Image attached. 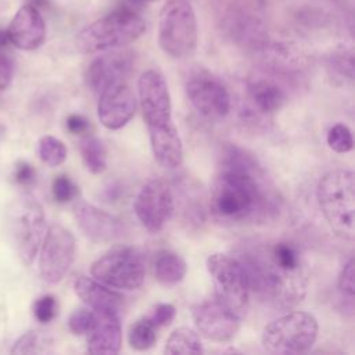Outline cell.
Instances as JSON below:
<instances>
[{
    "label": "cell",
    "instance_id": "cell-1",
    "mask_svg": "<svg viewBox=\"0 0 355 355\" xmlns=\"http://www.w3.org/2000/svg\"><path fill=\"white\" fill-rule=\"evenodd\" d=\"M270 207V193L255 159L227 146L211 187L212 216L223 223H240L266 214Z\"/></svg>",
    "mask_w": 355,
    "mask_h": 355
},
{
    "label": "cell",
    "instance_id": "cell-2",
    "mask_svg": "<svg viewBox=\"0 0 355 355\" xmlns=\"http://www.w3.org/2000/svg\"><path fill=\"white\" fill-rule=\"evenodd\" d=\"M237 258L245 268L251 294L266 305L288 309L305 297L308 272L294 244L277 241L255 245Z\"/></svg>",
    "mask_w": 355,
    "mask_h": 355
},
{
    "label": "cell",
    "instance_id": "cell-3",
    "mask_svg": "<svg viewBox=\"0 0 355 355\" xmlns=\"http://www.w3.org/2000/svg\"><path fill=\"white\" fill-rule=\"evenodd\" d=\"M146 32L144 19L129 8H116L85 26L75 39L80 53L93 54L125 47Z\"/></svg>",
    "mask_w": 355,
    "mask_h": 355
},
{
    "label": "cell",
    "instance_id": "cell-4",
    "mask_svg": "<svg viewBox=\"0 0 355 355\" xmlns=\"http://www.w3.org/2000/svg\"><path fill=\"white\" fill-rule=\"evenodd\" d=\"M319 208L331 230L344 240L355 236V183L348 169L327 172L318 184Z\"/></svg>",
    "mask_w": 355,
    "mask_h": 355
},
{
    "label": "cell",
    "instance_id": "cell-5",
    "mask_svg": "<svg viewBox=\"0 0 355 355\" xmlns=\"http://www.w3.org/2000/svg\"><path fill=\"white\" fill-rule=\"evenodd\" d=\"M198 42V25L193 6L187 0H168L158 18V44L161 50L183 60L194 54Z\"/></svg>",
    "mask_w": 355,
    "mask_h": 355
},
{
    "label": "cell",
    "instance_id": "cell-6",
    "mask_svg": "<svg viewBox=\"0 0 355 355\" xmlns=\"http://www.w3.org/2000/svg\"><path fill=\"white\" fill-rule=\"evenodd\" d=\"M8 232L25 265H31L46 233V216L40 202L29 193L18 196L7 211Z\"/></svg>",
    "mask_w": 355,
    "mask_h": 355
},
{
    "label": "cell",
    "instance_id": "cell-7",
    "mask_svg": "<svg viewBox=\"0 0 355 355\" xmlns=\"http://www.w3.org/2000/svg\"><path fill=\"white\" fill-rule=\"evenodd\" d=\"M319 333L316 318L304 311L286 313L265 326L261 343L265 351L276 355L304 354L315 344Z\"/></svg>",
    "mask_w": 355,
    "mask_h": 355
},
{
    "label": "cell",
    "instance_id": "cell-8",
    "mask_svg": "<svg viewBox=\"0 0 355 355\" xmlns=\"http://www.w3.org/2000/svg\"><path fill=\"white\" fill-rule=\"evenodd\" d=\"M90 273L111 288L136 290L144 282L146 268L141 255L135 248L115 245L92 263Z\"/></svg>",
    "mask_w": 355,
    "mask_h": 355
},
{
    "label": "cell",
    "instance_id": "cell-9",
    "mask_svg": "<svg viewBox=\"0 0 355 355\" xmlns=\"http://www.w3.org/2000/svg\"><path fill=\"white\" fill-rule=\"evenodd\" d=\"M207 269L215 286V295L243 316L250 301L251 290L241 261L237 257L215 252L208 257Z\"/></svg>",
    "mask_w": 355,
    "mask_h": 355
},
{
    "label": "cell",
    "instance_id": "cell-10",
    "mask_svg": "<svg viewBox=\"0 0 355 355\" xmlns=\"http://www.w3.org/2000/svg\"><path fill=\"white\" fill-rule=\"evenodd\" d=\"M39 270L42 279L49 284H57L68 273L75 259V237L64 226L51 225L39 248Z\"/></svg>",
    "mask_w": 355,
    "mask_h": 355
},
{
    "label": "cell",
    "instance_id": "cell-11",
    "mask_svg": "<svg viewBox=\"0 0 355 355\" xmlns=\"http://www.w3.org/2000/svg\"><path fill=\"white\" fill-rule=\"evenodd\" d=\"M186 94L193 107L208 119H222L230 111V94L222 80L207 69H194L189 73Z\"/></svg>",
    "mask_w": 355,
    "mask_h": 355
},
{
    "label": "cell",
    "instance_id": "cell-12",
    "mask_svg": "<svg viewBox=\"0 0 355 355\" xmlns=\"http://www.w3.org/2000/svg\"><path fill=\"white\" fill-rule=\"evenodd\" d=\"M191 316L197 331L211 341H230L240 329L241 316L216 295L194 305Z\"/></svg>",
    "mask_w": 355,
    "mask_h": 355
},
{
    "label": "cell",
    "instance_id": "cell-13",
    "mask_svg": "<svg viewBox=\"0 0 355 355\" xmlns=\"http://www.w3.org/2000/svg\"><path fill=\"white\" fill-rule=\"evenodd\" d=\"M133 208L139 222L148 232L157 233L172 218L175 209L172 191L161 179H150L139 190Z\"/></svg>",
    "mask_w": 355,
    "mask_h": 355
},
{
    "label": "cell",
    "instance_id": "cell-14",
    "mask_svg": "<svg viewBox=\"0 0 355 355\" xmlns=\"http://www.w3.org/2000/svg\"><path fill=\"white\" fill-rule=\"evenodd\" d=\"M137 90L147 129L173 122L171 96L161 72L157 69L144 71L139 78Z\"/></svg>",
    "mask_w": 355,
    "mask_h": 355
},
{
    "label": "cell",
    "instance_id": "cell-15",
    "mask_svg": "<svg viewBox=\"0 0 355 355\" xmlns=\"http://www.w3.org/2000/svg\"><path fill=\"white\" fill-rule=\"evenodd\" d=\"M135 111L136 98L126 80L110 85L100 93L97 115L107 129L123 128L132 119Z\"/></svg>",
    "mask_w": 355,
    "mask_h": 355
},
{
    "label": "cell",
    "instance_id": "cell-16",
    "mask_svg": "<svg viewBox=\"0 0 355 355\" xmlns=\"http://www.w3.org/2000/svg\"><path fill=\"white\" fill-rule=\"evenodd\" d=\"M133 67V57L129 51H111L90 62L85 72L87 87L100 94L105 87L126 80Z\"/></svg>",
    "mask_w": 355,
    "mask_h": 355
},
{
    "label": "cell",
    "instance_id": "cell-17",
    "mask_svg": "<svg viewBox=\"0 0 355 355\" xmlns=\"http://www.w3.org/2000/svg\"><path fill=\"white\" fill-rule=\"evenodd\" d=\"M73 216L82 233L94 243H111L123 233L118 218L86 201H78L73 205Z\"/></svg>",
    "mask_w": 355,
    "mask_h": 355
},
{
    "label": "cell",
    "instance_id": "cell-18",
    "mask_svg": "<svg viewBox=\"0 0 355 355\" xmlns=\"http://www.w3.org/2000/svg\"><path fill=\"white\" fill-rule=\"evenodd\" d=\"M11 44L21 50H36L46 39V24L33 4L22 6L12 17L7 28Z\"/></svg>",
    "mask_w": 355,
    "mask_h": 355
},
{
    "label": "cell",
    "instance_id": "cell-19",
    "mask_svg": "<svg viewBox=\"0 0 355 355\" xmlns=\"http://www.w3.org/2000/svg\"><path fill=\"white\" fill-rule=\"evenodd\" d=\"M96 320L87 333V351L96 355L118 354L122 345V326L118 312L94 311Z\"/></svg>",
    "mask_w": 355,
    "mask_h": 355
},
{
    "label": "cell",
    "instance_id": "cell-20",
    "mask_svg": "<svg viewBox=\"0 0 355 355\" xmlns=\"http://www.w3.org/2000/svg\"><path fill=\"white\" fill-rule=\"evenodd\" d=\"M150 146L155 161L168 169L178 168L183 161V146L173 122L148 129Z\"/></svg>",
    "mask_w": 355,
    "mask_h": 355
},
{
    "label": "cell",
    "instance_id": "cell-21",
    "mask_svg": "<svg viewBox=\"0 0 355 355\" xmlns=\"http://www.w3.org/2000/svg\"><path fill=\"white\" fill-rule=\"evenodd\" d=\"M76 295L93 311L118 312L122 308L123 297L111 287L87 276H79L73 284Z\"/></svg>",
    "mask_w": 355,
    "mask_h": 355
},
{
    "label": "cell",
    "instance_id": "cell-22",
    "mask_svg": "<svg viewBox=\"0 0 355 355\" xmlns=\"http://www.w3.org/2000/svg\"><path fill=\"white\" fill-rule=\"evenodd\" d=\"M229 33L251 46H263L265 32L261 22L245 10H230L225 18Z\"/></svg>",
    "mask_w": 355,
    "mask_h": 355
},
{
    "label": "cell",
    "instance_id": "cell-23",
    "mask_svg": "<svg viewBox=\"0 0 355 355\" xmlns=\"http://www.w3.org/2000/svg\"><path fill=\"white\" fill-rule=\"evenodd\" d=\"M248 97L261 114H272L282 108L286 94L280 86L269 79H255L248 85Z\"/></svg>",
    "mask_w": 355,
    "mask_h": 355
},
{
    "label": "cell",
    "instance_id": "cell-24",
    "mask_svg": "<svg viewBox=\"0 0 355 355\" xmlns=\"http://www.w3.org/2000/svg\"><path fill=\"white\" fill-rule=\"evenodd\" d=\"M187 266L180 255L171 250H159L153 258V273L154 277L165 284H178L186 276Z\"/></svg>",
    "mask_w": 355,
    "mask_h": 355
},
{
    "label": "cell",
    "instance_id": "cell-25",
    "mask_svg": "<svg viewBox=\"0 0 355 355\" xmlns=\"http://www.w3.org/2000/svg\"><path fill=\"white\" fill-rule=\"evenodd\" d=\"M164 352L169 355H198L202 352V344L200 336L194 330L189 327H179L168 337Z\"/></svg>",
    "mask_w": 355,
    "mask_h": 355
},
{
    "label": "cell",
    "instance_id": "cell-26",
    "mask_svg": "<svg viewBox=\"0 0 355 355\" xmlns=\"http://www.w3.org/2000/svg\"><path fill=\"white\" fill-rule=\"evenodd\" d=\"M79 150H80V155H82V159H83L86 168L92 173L97 175V173H101L105 171L107 151H105L101 140H98L97 137H93V136H85L80 140Z\"/></svg>",
    "mask_w": 355,
    "mask_h": 355
},
{
    "label": "cell",
    "instance_id": "cell-27",
    "mask_svg": "<svg viewBox=\"0 0 355 355\" xmlns=\"http://www.w3.org/2000/svg\"><path fill=\"white\" fill-rule=\"evenodd\" d=\"M129 345L136 351H146L157 341V327L148 316L137 319L128 331Z\"/></svg>",
    "mask_w": 355,
    "mask_h": 355
},
{
    "label": "cell",
    "instance_id": "cell-28",
    "mask_svg": "<svg viewBox=\"0 0 355 355\" xmlns=\"http://www.w3.org/2000/svg\"><path fill=\"white\" fill-rule=\"evenodd\" d=\"M51 345L53 340L49 334L39 330H29L14 343L11 354H46L51 351Z\"/></svg>",
    "mask_w": 355,
    "mask_h": 355
},
{
    "label": "cell",
    "instance_id": "cell-29",
    "mask_svg": "<svg viewBox=\"0 0 355 355\" xmlns=\"http://www.w3.org/2000/svg\"><path fill=\"white\" fill-rule=\"evenodd\" d=\"M37 153L40 159L49 166H58L67 158L65 144L60 139L50 135H46L39 140Z\"/></svg>",
    "mask_w": 355,
    "mask_h": 355
},
{
    "label": "cell",
    "instance_id": "cell-30",
    "mask_svg": "<svg viewBox=\"0 0 355 355\" xmlns=\"http://www.w3.org/2000/svg\"><path fill=\"white\" fill-rule=\"evenodd\" d=\"M327 144L329 147L336 153H348L354 147L352 133L351 129L344 123H336L333 125L327 132Z\"/></svg>",
    "mask_w": 355,
    "mask_h": 355
},
{
    "label": "cell",
    "instance_id": "cell-31",
    "mask_svg": "<svg viewBox=\"0 0 355 355\" xmlns=\"http://www.w3.org/2000/svg\"><path fill=\"white\" fill-rule=\"evenodd\" d=\"M94 320H96V312L93 309L79 308L71 313L68 319V327L72 334L83 336L92 330Z\"/></svg>",
    "mask_w": 355,
    "mask_h": 355
},
{
    "label": "cell",
    "instance_id": "cell-32",
    "mask_svg": "<svg viewBox=\"0 0 355 355\" xmlns=\"http://www.w3.org/2000/svg\"><path fill=\"white\" fill-rule=\"evenodd\" d=\"M51 193L57 202L65 204L75 200L79 194V187L67 176L58 175L51 184Z\"/></svg>",
    "mask_w": 355,
    "mask_h": 355
},
{
    "label": "cell",
    "instance_id": "cell-33",
    "mask_svg": "<svg viewBox=\"0 0 355 355\" xmlns=\"http://www.w3.org/2000/svg\"><path fill=\"white\" fill-rule=\"evenodd\" d=\"M58 312L57 300L53 295H43L37 298L33 304V315L37 322L49 323L51 322Z\"/></svg>",
    "mask_w": 355,
    "mask_h": 355
},
{
    "label": "cell",
    "instance_id": "cell-34",
    "mask_svg": "<svg viewBox=\"0 0 355 355\" xmlns=\"http://www.w3.org/2000/svg\"><path fill=\"white\" fill-rule=\"evenodd\" d=\"M338 288L340 293L352 304L354 300V291H355V284H354V259H348V262L343 266L341 273L338 276Z\"/></svg>",
    "mask_w": 355,
    "mask_h": 355
},
{
    "label": "cell",
    "instance_id": "cell-35",
    "mask_svg": "<svg viewBox=\"0 0 355 355\" xmlns=\"http://www.w3.org/2000/svg\"><path fill=\"white\" fill-rule=\"evenodd\" d=\"M176 315V308L172 304H158L153 313L148 315L150 320L155 324V327H166L172 323Z\"/></svg>",
    "mask_w": 355,
    "mask_h": 355
},
{
    "label": "cell",
    "instance_id": "cell-36",
    "mask_svg": "<svg viewBox=\"0 0 355 355\" xmlns=\"http://www.w3.org/2000/svg\"><path fill=\"white\" fill-rule=\"evenodd\" d=\"M333 67L343 75H347L349 79H352V69H354V61H352V53L341 51L333 55L331 58Z\"/></svg>",
    "mask_w": 355,
    "mask_h": 355
},
{
    "label": "cell",
    "instance_id": "cell-37",
    "mask_svg": "<svg viewBox=\"0 0 355 355\" xmlns=\"http://www.w3.org/2000/svg\"><path fill=\"white\" fill-rule=\"evenodd\" d=\"M14 180L21 186H31L35 182V169L28 162H18L14 169Z\"/></svg>",
    "mask_w": 355,
    "mask_h": 355
},
{
    "label": "cell",
    "instance_id": "cell-38",
    "mask_svg": "<svg viewBox=\"0 0 355 355\" xmlns=\"http://www.w3.org/2000/svg\"><path fill=\"white\" fill-rule=\"evenodd\" d=\"M89 121L79 114H71L67 118V129L72 133V135H83L89 130Z\"/></svg>",
    "mask_w": 355,
    "mask_h": 355
},
{
    "label": "cell",
    "instance_id": "cell-39",
    "mask_svg": "<svg viewBox=\"0 0 355 355\" xmlns=\"http://www.w3.org/2000/svg\"><path fill=\"white\" fill-rule=\"evenodd\" d=\"M11 79H12V64L7 55L0 54V92L10 85Z\"/></svg>",
    "mask_w": 355,
    "mask_h": 355
},
{
    "label": "cell",
    "instance_id": "cell-40",
    "mask_svg": "<svg viewBox=\"0 0 355 355\" xmlns=\"http://www.w3.org/2000/svg\"><path fill=\"white\" fill-rule=\"evenodd\" d=\"M10 46H12V44H11V40H10L7 29L0 28V54L7 55V51H8Z\"/></svg>",
    "mask_w": 355,
    "mask_h": 355
},
{
    "label": "cell",
    "instance_id": "cell-41",
    "mask_svg": "<svg viewBox=\"0 0 355 355\" xmlns=\"http://www.w3.org/2000/svg\"><path fill=\"white\" fill-rule=\"evenodd\" d=\"M137 3H150V1H155V0H135Z\"/></svg>",
    "mask_w": 355,
    "mask_h": 355
}]
</instances>
